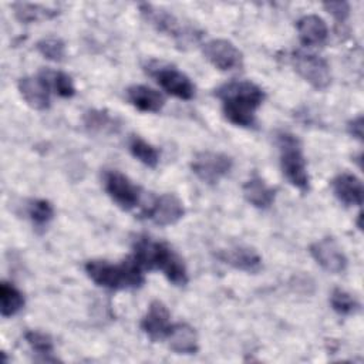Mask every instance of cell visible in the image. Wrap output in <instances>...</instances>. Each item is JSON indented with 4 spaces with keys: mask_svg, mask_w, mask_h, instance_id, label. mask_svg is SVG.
<instances>
[{
    "mask_svg": "<svg viewBox=\"0 0 364 364\" xmlns=\"http://www.w3.org/2000/svg\"><path fill=\"white\" fill-rule=\"evenodd\" d=\"M127 100L142 112H159L165 104L162 94L141 84L127 88Z\"/></svg>",
    "mask_w": 364,
    "mask_h": 364,
    "instance_id": "cell-20",
    "label": "cell"
},
{
    "mask_svg": "<svg viewBox=\"0 0 364 364\" xmlns=\"http://www.w3.org/2000/svg\"><path fill=\"white\" fill-rule=\"evenodd\" d=\"M27 213H28L30 220L36 226L43 228V226L48 225V222L54 218V208L46 199H34L30 202Z\"/></svg>",
    "mask_w": 364,
    "mask_h": 364,
    "instance_id": "cell-27",
    "label": "cell"
},
{
    "mask_svg": "<svg viewBox=\"0 0 364 364\" xmlns=\"http://www.w3.org/2000/svg\"><path fill=\"white\" fill-rule=\"evenodd\" d=\"M309 252L326 272L338 274L347 269V257L333 237H323L310 245Z\"/></svg>",
    "mask_w": 364,
    "mask_h": 364,
    "instance_id": "cell-11",
    "label": "cell"
},
{
    "mask_svg": "<svg viewBox=\"0 0 364 364\" xmlns=\"http://www.w3.org/2000/svg\"><path fill=\"white\" fill-rule=\"evenodd\" d=\"M132 257L144 270H161L173 286L188 283V270L183 260L164 242L139 236L134 242Z\"/></svg>",
    "mask_w": 364,
    "mask_h": 364,
    "instance_id": "cell-2",
    "label": "cell"
},
{
    "mask_svg": "<svg viewBox=\"0 0 364 364\" xmlns=\"http://www.w3.org/2000/svg\"><path fill=\"white\" fill-rule=\"evenodd\" d=\"M87 276L100 287L109 290H127L141 287L144 283L142 267L128 257L121 263H109L107 260H88L84 266Z\"/></svg>",
    "mask_w": 364,
    "mask_h": 364,
    "instance_id": "cell-3",
    "label": "cell"
},
{
    "mask_svg": "<svg viewBox=\"0 0 364 364\" xmlns=\"http://www.w3.org/2000/svg\"><path fill=\"white\" fill-rule=\"evenodd\" d=\"M171 350L176 354H196L199 350V338L196 330L188 323H175L166 336Z\"/></svg>",
    "mask_w": 364,
    "mask_h": 364,
    "instance_id": "cell-17",
    "label": "cell"
},
{
    "mask_svg": "<svg viewBox=\"0 0 364 364\" xmlns=\"http://www.w3.org/2000/svg\"><path fill=\"white\" fill-rule=\"evenodd\" d=\"M47 78L50 88H54L55 94H58L63 98H71L75 94V87L73 82V78L63 73V71H47L43 73Z\"/></svg>",
    "mask_w": 364,
    "mask_h": 364,
    "instance_id": "cell-26",
    "label": "cell"
},
{
    "mask_svg": "<svg viewBox=\"0 0 364 364\" xmlns=\"http://www.w3.org/2000/svg\"><path fill=\"white\" fill-rule=\"evenodd\" d=\"M38 53L54 63H61L65 58V44L58 37H47L37 43Z\"/></svg>",
    "mask_w": 364,
    "mask_h": 364,
    "instance_id": "cell-28",
    "label": "cell"
},
{
    "mask_svg": "<svg viewBox=\"0 0 364 364\" xmlns=\"http://www.w3.org/2000/svg\"><path fill=\"white\" fill-rule=\"evenodd\" d=\"M148 73L168 94L185 101L195 97V85L191 78L178 68L155 61L148 65Z\"/></svg>",
    "mask_w": 364,
    "mask_h": 364,
    "instance_id": "cell-8",
    "label": "cell"
},
{
    "mask_svg": "<svg viewBox=\"0 0 364 364\" xmlns=\"http://www.w3.org/2000/svg\"><path fill=\"white\" fill-rule=\"evenodd\" d=\"M24 307L23 293L9 282L0 283V313L3 317H11Z\"/></svg>",
    "mask_w": 364,
    "mask_h": 364,
    "instance_id": "cell-21",
    "label": "cell"
},
{
    "mask_svg": "<svg viewBox=\"0 0 364 364\" xmlns=\"http://www.w3.org/2000/svg\"><path fill=\"white\" fill-rule=\"evenodd\" d=\"M334 196L346 206H360L363 203V183L360 178L350 172H341L331 181Z\"/></svg>",
    "mask_w": 364,
    "mask_h": 364,
    "instance_id": "cell-16",
    "label": "cell"
},
{
    "mask_svg": "<svg viewBox=\"0 0 364 364\" xmlns=\"http://www.w3.org/2000/svg\"><path fill=\"white\" fill-rule=\"evenodd\" d=\"M363 115H357L355 118H353L351 121H348L347 124V129L348 134L351 136H354L358 141H363V131H364V125H363Z\"/></svg>",
    "mask_w": 364,
    "mask_h": 364,
    "instance_id": "cell-31",
    "label": "cell"
},
{
    "mask_svg": "<svg viewBox=\"0 0 364 364\" xmlns=\"http://www.w3.org/2000/svg\"><path fill=\"white\" fill-rule=\"evenodd\" d=\"M205 58L220 71H233L242 67L243 55L240 50L225 38H213L203 44Z\"/></svg>",
    "mask_w": 364,
    "mask_h": 364,
    "instance_id": "cell-10",
    "label": "cell"
},
{
    "mask_svg": "<svg viewBox=\"0 0 364 364\" xmlns=\"http://www.w3.org/2000/svg\"><path fill=\"white\" fill-rule=\"evenodd\" d=\"M17 88L28 107L38 111H44L50 107V84L44 74L20 78Z\"/></svg>",
    "mask_w": 364,
    "mask_h": 364,
    "instance_id": "cell-13",
    "label": "cell"
},
{
    "mask_svg": "<svg viewBox=\"0 0 364 364\" xmlns=\"http://www.w3.org/2000/svg\"><path fill=\"white\" fill-rule=\"evenodd\" d=\"M14 14L21 23H33L44 18H53L58 14V10L48 9L41 4L33 3H16L13 4Z\"/></svg>",
    "mask_w": 364,
    "mask_h": 364,
    "instance_id": "cell-23",
    "label": "cell"
},
{
    "mask_svg": "<svg viewBox=\"0 0 364 364\" xmlns=\"http://www.w3.org/2000/svg\"><path fill=\"white\" fill-rule=\"evenodd\" d=\"M232 166L233 159L229 155L215 151H200L191 162L192 172L198 179L208 185L218 183L232 171Z\"/></svg>",
    "mask_w": 364,
    "mask_h": 364,
    "instance_id": "cell-7",
    "label": "cell"
},
{
    "mask_svg": "<svg viewBox=\"0 0 364 364\" xmlns=\"http://www.w3.org/2000/svg\"><path fill=\"white\" fill-rule=\"evenodd\" d=\"M297 33L300 41L307 47H317L326 43L328 28L326 21L317 14H306L297 21Z\"/></svg>",
    "mask_w": 364,
    "mask_h": 364,
    "instance_id": "cell-18",
    "label": "cell"
},
{
    "mask_svg": "<svg viewBox=\"0 0 364 364\" xmlns=\"http://www.w3.org/2000/svg\"><path fill=\"white\" fill-rule=\"evenodd\" d=\"M243 196L252 206L267 209L274 202L276 189L267 185L259 175H253L243 183Z\"/></svg>",
    "mask_w": 364,
    "mask_h": 364,
    "instance_id": "cell-19",
    "label": "cell"
},
{
    "mask_svg": "<svg viewBox=\"0 0 364 364\" xmlns=\"http://www.w3.org/2000/svg\"><path fill=\"white\" fill-rule=\"evenodd\" d=\"M104 189L112 202L124 210L134 209L141 199V189L135 185L127 175L119 171H105L104 176Z\"/></svg>",
    "mask_w": 364,
    "mask_h": 364,
    "instance_id": "cell-9",
    "label": "cell"
},
{
    "mask_svg": "<svg viewBox=\"0 0 364 364\" xmlns=\"http://www.w3.org/2000/svg\"><path fill=\"white\" fill-rule=\"evenodd\" d=\"M277 146L284 178L300 192H307L310 176L300 139L290 132H280L277 134Z\"/></svg>",
    "mask_w": 364,
    "mask_h": 364,
    "instance_id": "cell-4",
    "label": "cell"
},
{
    "mask_svg": "<svg viewBox=\"0 0 364 364\" xmlns=\"http://www.w3.org/2000/svg\"><path fill=\"white\" fill-rule=\"evenodd\" d=\"M185 215L183 202L173 193H162L154 199L145 216L158 226H169L179 222Z\"/></svg>",
    "mask_w": 364,
    "mask_h": 364,
    "instance_id": "cell-12",
    "label": "cell"
},
{
    "mask_svg": "<svg viewBox=\"0 0 364 364\" xmlns=\"http://www.w3.org/2000/svg\"><path fill=\"white\" fill-rule=\"evenodd\" d=\"M139 11L155 30L172 37L182 44L193 41L200 36L196 33L195 28L183 24L175 14L165 9L152 6L149 3H142L139 4Z\"/></svg>",
    "mask_w": 364,
    "mask_h": 364,
    "instance_id": "cell-5",
    "label": "cell"
},
{
    "mask_svg": "<svg viewBox=\"0 0 364 364\" xmlns=\"http://www.w3.org/2000/svg\"><path fill=\"white\" fill-rule=\"evenodd\" d=\"M218 257L223 263L245 273L255 274L262 270L260 255L249 246H235V247L225 249L218 253Z\"/></svg>",
    "mask_w": 364,
    "mask_h": 364,
    "instance_id": "cell-15",
    "label": "cell"
},
{
    "mask_svg": "<svg viewBox=\"0 0 364 364\" xmlns=\"http://www.w3.org/2000/svg\"><path fill=\"white\" fill-rule=\"evenodd\" d=\"M323 7L338 21L344 23L350 14V4L347 1H326Z\"/></svg>",
    "mask_w": 364,
    "mask_h": 364,
    "instance_id": "cell-30",
    "label": "cell"
},
{
    "mask_svg": "<svg viewBox=\"0 0 364 364\" xmlns=\"http://www.w3.org/2000/svg\"><path fill=\"white\" fill-rule=\"evenodd\" d=\"M290 63L294 71L317 91H323L331 84L330 65L323 57L296 50L290 54Z\"/></svg>",
    "mask_w": 364,
    "mask_h": 364,
    "instance_id": "cell-6",
    "label": "cell"
},
{
    "mask_svg": "<svg viewBox=\"0 0 364 364\" xmlns=\"http://www.w3.org/2000/svg\"><path fill=\"white\" fill-rule=\"evenodd\" d=\"M24 340L34 353L41 355V360L55 361V358H51V354L54 351L53 338L47 333L40 330H28L24 334Z\"/></svg>",
    "mask_w": 364,
    "mask_h": 364,
    "instance_id": "cell-24",
    "label": "cell"
},
{
    "mask_svg": "<svg viewBox=\"0 0 364 364\" xmlns=\"http://www.w3.org/2000/svg\"><path fill=\"white\" fill-rule=\"evenodd\" d=\"M171 326V313L168 307L159 300L151 301L145 316L141 320L142 331L152 341H158L166 338Z\"/></svg>",
    "mask_w": 364,
    "mask_h": 364,
    "instance_id": "cell-14",
    "label": "cell"
},
{
    "mask_svg": "<svg viewBox=\"0 0 364 364\" xmlns=\"http://www.w3.org/2000/svg\"><path fill=\"white\" fill-rule=\"evenodd\" d=\"M84 124L90 131H95V132H104V131H109L114 129L115 127V119L102 109H91L88 112H85L84 115Z\"/></svg>",
    "mask_w": 364,
    "mask_h": 364,
    "instance_id": "cell-29",
    "label": "cell"
},
{
    "mask_svg": "<svg viewBox=\"0 0 364 364\" xmlns=\"http://www.w3.org/2000/svg\"><path fill=\"white\" fill-rule=\"evenodd\" d=\"M331 309L340 316H351L360 309L357 299L343 289H334L330 296Z\"/></svg>",
    "mask_w": 364,
    "mask_h": 364,
    "instance_id": "cell-25",
    "label": "cell"
},
{
    "mask_svg": "<svg viewBox=\"0 0 364 364\" xmlns=\"http://www.w3.org/2000/svg\"><path fill=\"white\" fill-rule=\"evenodd\" d=\"M128 149L131 155L148 168H156L159 164L158 149L138 135H132L128 141Z\"/></svg>",
    "mask_w": 364,
    "mask_h": 364,
    "instance_id": "cell-22",
    "label": "cell"
},
{
    "mask_svg": "<svg viewBox=\"0 0 364 364\" xmlns=\"http://www.w3.org/2000/svg\"><path fill=\"white\" fill-rule=\"evenodd\" d=\"M215 95L222 102L225 118L242 128L256 125V109L264 101V91L253 81H230L220 85Z\"/></svg>",
    "mask_w": 364,
    "mask_h": 364,
    "instance_id": "cell-1",
    "label": "cell"
}]
</instances>
